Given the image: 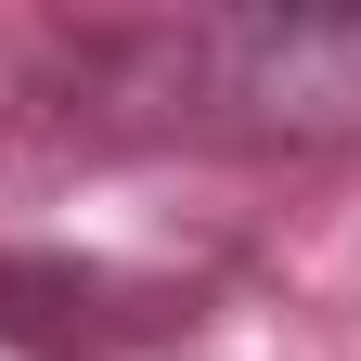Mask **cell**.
I'll return each mask as SVG.
<instances>
[{
	"instance_id": "6da1fadb",
	"label": "cell",
	"mask_w": 361,
	"mask_h": 361,
	"mask_svg": "<svg viewBox=\"0 0 361 361\" xmlns=\"http://www.w3.org/2000/svg\"><path fill=\"white\" fill-rule=\"evenodd\" d=\"M168 323L180 310L155 284H116V271H90V258H0V336L26 361H116V348H142Z\"/></svg>"
}]
</instances>
